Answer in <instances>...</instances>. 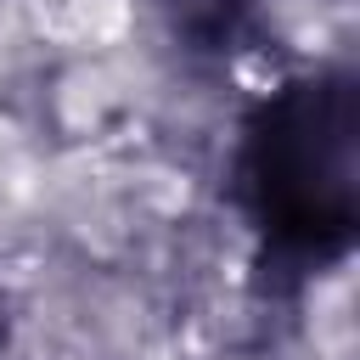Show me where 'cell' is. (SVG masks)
<instances>
[{
  "mask_svg": "<svg viewBox=\"0 0 360 360\" xmlns=\"http://www.w3.org/2000/svg\"><path fill=\"white\" fill-rule=\"evenodd\" d=\"M22 6H28V22H34L39 39H56V45H73V51L112 45L129 28L124 0H22Z\"/></svg>",
  "mask_w": 360,
  "mask_h": 360,
  "instance_id": "obj_1",
  "label": "cell"
}]
</instances>
